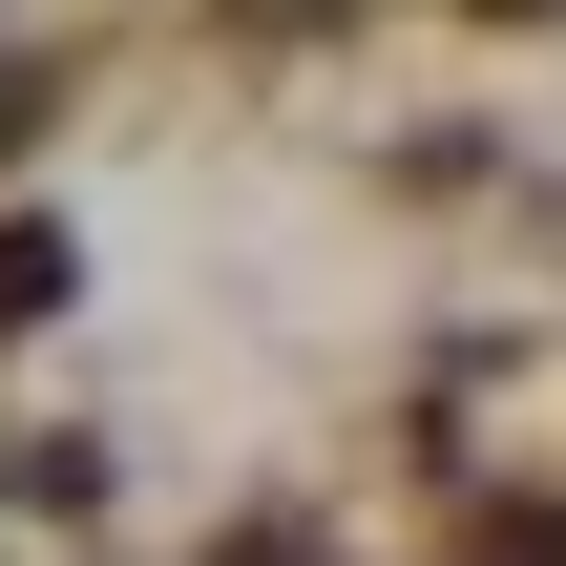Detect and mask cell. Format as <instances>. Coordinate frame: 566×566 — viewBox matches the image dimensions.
I'll list each match as a JSON object with an SVG mask.
<instances>
[{
    "label": "cell",
    "instance_id": "7a4b0ae2",
    "mask_svg": "<svg viewBox=\"0 0 566 566\" xmlns=\"http://www.w3.org/2000/svg\"><path fill=\"white\" fill-rule=\"evenodd\" d=\"M21 105H42V84H21V63H0V126H21Z\"/></svg>",
    "mask_w": 566,
    "mask_h": 566
},
{
    "label": "cell",
    "instance_id": "6da1fadb",
    "mask_svg": "<svg viewBox=\"0 0 566 566\" xmlns=\"http://www.w3.org/2000/svg\"><path fill=\"white\" fill-rule=\"evenodd\" d=\"M63 315V231H0V336H42Z\"/></svg>",
    "mask_w": 566,
    "mask_h": 566
},
{
    "label": "cell",
    "instance_id": "3957f363",
    "mask_svg": "<svg viewBox=\"0 0 566 566\" xmlns=\"http://www.w3.org/2000/svg\"><path fill=\"white\" fill-rule=\"evenodd\" d=\"M483 21H525V0H483Z\"/></svg>",
    "mask_w": 566,
    "mask_h": 566
}]
</instances>
